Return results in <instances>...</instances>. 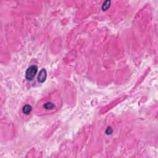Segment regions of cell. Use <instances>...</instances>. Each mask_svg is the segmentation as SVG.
Instances as JSON below:
<instances>
[{
  "instance_id": "obj_1",
  "label": "cell",
  "mask_w": 158,
  "mask_h": 158,
  "mask_svg": "<svg viewBox=\"0 0 158 158\" xmlns=\"http://www.w3.org/2000/svg\"><path fill=\"white\" fill-rule=\"evenodd\" d=\"M61 104L60 97L57 94H51L43 98L37 104L35 111L40 115H48L57 111Z\"/></svg>"
},
{
  "instance_id": "obj_2",
  "label": "cell",
  "mask_w": 158,
  "mask_h": 158,
  "mask_svg": "<svg viewBox=\"0 0 158 158\" xmlns=\"http://www.w3.org/2000/svg\"><path fill=\"white\" fill-rule=\"evenodd\" d=\"M38 71V68L36 66H32L28 68L25 72V78L28 81H32L35 78Z\"/></svg>"
},
{
  "instance_id": "obj_3",
  "label": "cell",
  "mask_w": 158,
  "mask_h": 158,
  "mask_svg": "<svg viewBox=\"0 0 158 158\" xmlns=\"http://www.w3.org/2000/svg\"><path fill=\"white\" fill-rule=\"evenodd\" d=\"M32 107L31 106V104H29V103H27V104H25L24 106H23L22 110V113L23 115L29 116V114H31V113L32 112Z\"/></svg>"
},
{
  "instance_id": "obj_4",
  "label": "cell",
  "mask_w": 158,
  "mask_h": 158,
  "mask_svg": "<svg viewBox=\"0 0 158 158\" xmlns=\"http://www.w3.org/2000/svg\"><path fill=\"white\" fill-rule=\"evenodd\" d=\"M46 77H47V73H46V70L45 69H42L38 75V81L40 83H43L46 79Z\"/></svg>"
}]
</instances>
